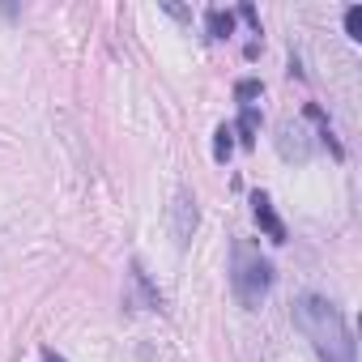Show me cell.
<instances>
[{
  "instance_id": "5",
  "label": "cell",
  "mask_w": 362,
  "mask_h": 362,
  "mask_svg": "<svg viewBox=\"0 0 362 362\" xmlns=\"http://www.w3.org/2000/svg\"><path fill=\"white\" fill-rule=\"evenodd\" d=\"M192 230H197V201L188 192H179V201H175V235H179V243H188Z\"/></svg>"
},
{
  "instance_id": "11",
  "label": "cell",
  "mask_w": 362,
  "mask_h": 362,
  "mask_svg": "<svg viewBox=\"0 0 362 362\" xmlns=\"http://www.w3.org/2000/svg\"><path fill=\"white\" fill-rule=\"evenodd\" d=\"M345 35H349L354 43L362 39V5H349V9H345Z\"/></svg>"
},
{
  "instance_id": "2",
  "label": "cell",
  "mask_w": 362,
  "mask_h": 362,
  "mask_svg": "<svg viewBox=\"0 0 362 362\" xmlns=\"http://www.w3.org/2000/svg\"><path fill=\"white\" fill-rule=\"evenodd\" d=\"M235 294H239V303L247 307V311H256L264 298H269V290H273V281H277V273H273V264L260 256V252H247V247H235Z\"/></svg>"
},
{
  "instance_id": "12",
  "label": "cell",
  "mask_w": 362,
  "mask_h": 362,
  "mask_svg": "<svg viewBox=\"0 0 362 362\" xmlns=\"http://www.w3.org/2000/svg\"><path fill=\"white\" fill-rule=\"evenodd\" d=\"M239 18H243V22H247V26H252V30L260 35V13H256L252 5H239Z\"/></svg>"
},
{
  "instance_id": "4",
  "label": "cell",
  "mask_w": 362,
  "mask_h": 362,
  "mask_svg": "<svg viewBox=\"0 0 362 362\" xmlns=\"http://www.w3.org/2000/svg\"><path fill=\"white\" fill-rule=\"evenodd\" d=\"M252 214H256V226H260L273 243H286V222L277 218V209H273L269 192H252Z\"/></svg>"
},
{
  "instance_id": "10",
  "label": "cell",
  "mask_w": 362,
  "mask_h": 362,
  "mask_svg": "<svg viewBox=\"0 0 362 362\" xmlns=\"http://www.w3.org/2000/svg\"><path fill=\"white\" fill-rule=\"evenodd\" d=\"M264 94V86L256 81V77H243L239 86H235V98H239V107H256V98Z\"/></svg>"
},
{
  "instance_id": "13",
  "label": "cell",
  "mask_w": 362,
  "mask_h": 362,
  "mask_svg": "<svg viewBox=\"0 0 362 362\" xmlns=\"http://www.w3.org/2000/svg\"><path fill=\"white\" fill-rule=\"evenodd\" d=\"M243 56H247V60H256V56H260V39H252V43L243 47Z\"/></svg>"
},
{
  "instance_id": "1",
  "label": "cell",
  "mask_w": 362,
  "mask_h": 362,
  "mask_svg": "<svg viewBox=\"0 0 362 362\" xmlns=\"http://www.w3.org/2000/svg\"><path fill=\"white\" fill-rule=\"evenodd\" d=\"M294 328L311 341L320 362H358L349 324H345L341 307L328 303L324 294H298L294 298Z\"/></svg>"
},
{
  "instance_id": "9",
  "label": "cell",
  "mask_w": 362,
  "mask_h": 362,
  "mask_svg": "<svg viewBox=\"0 0 362 362\" xmlns=\"http://www.w3.org/2000/svg\"><path fill=\"white\" fill-rule=\"evenodd\" d=\"M230 153H235V132H230V124H222L218 132H214V162H230Z\"/></svg>"
},
{
  "instance_id": "6",
  "label": "cell",
  "mask_w": 362,
  "mask_h": 362,
  "mask_svg": "<svg viewBox=\"0 0 362 362\" xmlns=\"http://www.w3.org/2000/svg\"><path fill=\"white\" fill-rule=\"evenodd\" d=\"M230 132L239 136V145H256V132H260V107H239V119L230 124Z\"/></svg>"
},
{
  "instance_id": "14",
  "label": "cell",
  "mask_w": 362,
  "mask_h": 362,
  "mask_svg": "<svg viewBox=\"0 0 362 362\" xmlns=\"http://www.w3.org/2000/svg\"><path fill=\"white\" fill-rule=\"evenodd\" d=\"M43 362H64V358H60L56 349H43Z\"/></svg>"
},
{
  "instance_id": "7",
  "label": "cell",
  "mask_w": 362,
  "mask_h": 362,
  "mask_svg": "<svg viewBox=\"0 0 362 362\" xmlns=\"http://www.w3.org/2000/svg\"><path fill=\"white\" fill-rule=\"evenodd\" d=\"M303 115L320 124V141H324V145L332 149V158H345V149H341V141H337V132H332V124H328V115H324V107H320V103H307V107H303Z\"/></svg>"
},
{
  "instance_id": "3",
  "label": "cell",
  "mask_w": 362,
  "mask_h": 362,
  "mask_svg": "<svg viewBox=\"0 0 362 362\" xmlns=\"http://www.w3.org/2000/svg\"><path fill=\"white\" fill-rule=\"evenodd\" d=\"M277 149H281L286 162H307V158H311V141H307V132H303L298 119H281V128H277Z\"/></svg>"
},
{
  "instance_id": "8",
  "label": "cell",
  "mask_w": 362,
  "mask_h": 362,
  "mask_svg": "<svg viewBox=\"0 0 362 362\" xmlns=\"http://www.w3.org/2000/svg\"><path fill=\"white\" fill-rule=\"evenodd\" d=\"M205 26H209V39H230L235 35V13L230 9H205Z\"/></svg>"
}]
</instances>
